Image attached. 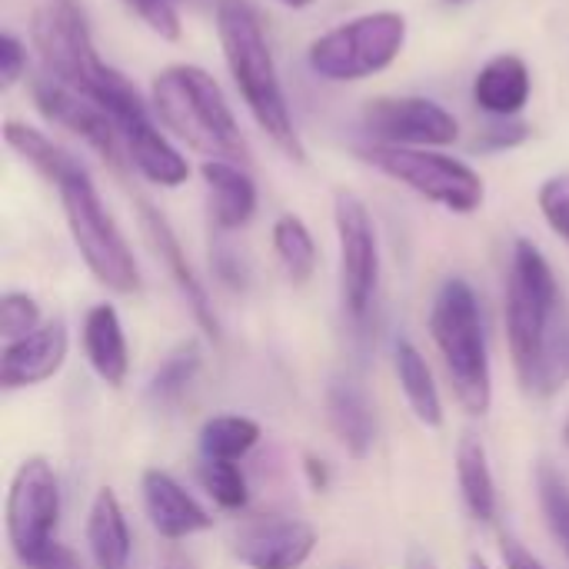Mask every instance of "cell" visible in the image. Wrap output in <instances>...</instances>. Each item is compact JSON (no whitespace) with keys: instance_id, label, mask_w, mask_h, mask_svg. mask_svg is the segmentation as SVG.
Here are the masks:
<instances>
[{"instance_id":"cell-16","label":"cell","mask_w":569,"mask_h":569,"mask_svg":"<svg viewBox=\"0 0 569 569\" xmlns=\"http://www.w3.org/2000/svg\"><path fill=\"white\" fill-rule=\"evenodd\" d=\"M140 493H143V510H147L150 527L167 543L190 540V537L210 530V523H213L207 517V510L167 470H157V467L143 470Z\"/></svg>"},{"instance_id":"cell-22","label":"cell","mask_w":569,"mask_h":569,"mask_svg":"<svg viewBox=\"0 0 569 569\" xmlns=\"http://www.w3.org/2000/svg\"><path fill=\"white\" fill-rule=\"evenodd\" d=\"M123 150L130 167L157 187H180L190 177L187 157L170 143V137L157 127V120H147L130 133H123Z\"/></svg>"},{"instance_id":"cell-27","label":"cell","mask_w":569,"mask_h":569,"mask_svg":"<svg viewBox=\"0 0 569 569\" xmlns=\"http://www.w3.org/2000/svg\"><path fill=\"white\" fill-rule=\"evenodd\" d=\"M260 443V423L240 413L210 417L200 427V457L203 460H227L240 463Z\"/></svg>"},{"instance_id":"cell-40","label":"cell","mask_w":569,"mask_h":569,"mask_svg":"<svg viewBox=\"0 0 569 569\" xmlns=\"http://www.w3.org/2000/svg\"><path fill=\"white\" fill-rule=\"evenodd\" d=\"M407 569H440V567H437V560H433L423 547H410V553H407Z\"/></svg>"},{"instance_id":"cell-20","label":"cell","mask_w":569,"mask_h":569,"mask_svg":"<svg viewBox=\"0 0 569 569\" xmlns=\"http://www.w3.org/2000/svg\"><path fill=\"white\" fill-rule=\"evenodd\" d=\"M533 93V77L523 57L517 53H500L480 67L473 77V103L500 120H513Z\"/></svg>"},{"instance_id":"cell-29","label":"cell","mask_w":569,"mask_h":569,"mask_svg":"<svg viewBox=\"0 0 569 569\" xmlns=\"http://www.w3.org/2000/svg\"><path fill=\"white\" fill-rule=\"evenodd\" d=\"M203 490L210 493V500L220 507V510H230V513H240L247 510L250 503V487H247V477L237 463H227V460H203L200 470H197Z\"/></svg>"},{"instance_id":"cell-1","label":"cell","mask_w":569,"mask_h":569,"mask_svg":"<svg viewBox=\"0 0 569 569\" xmlns=\"http://www.w3.org/2000/svg\"><path fill=\"white\" fill-rule=\"evenodd\" d=\"M503 317L517 380L533 397H553L569 380V333L557 323L560 287L553 267L530 240L513 243Z\"/></svg>"},{"instance_id":"cell-26","label":"cell","mask_w":569,"mask_h":569,"mask_svg":"<svg viewBox=\"0 0 569 569\" xmlns=\"http://www.w3.org/2000/svg\"><path fill=\"white\" fill-rule=\"evenodd\" d=\"M200 367H203V350H200V343H197V340L177 343V347L157 363V370H153V377H150V383H147V400H150L153 407H173V403L190 390V383L197 380Z\"/></svg>"},{"instance_id":"cell-17","label":"cell","mask_w":569,"mask_h":569,"mask_svg":"<svg viewBox=\"0 0 569 569\" xmlns=\"http://www.w3.org/2000/svg\"><path fill=\"white\" fill-rule=\"evenodd\" d=\"M80 343L97 380L120 390L130 377V347H127V333L113 303H97L87 310Z\"/></svg>"},{"instance_id":"cell-35","label":"cell","mask_w":569,"mask_h":569,"mask_svg":"<svg viewBox=\"0 0 569 569\" xmlns=\"http://www.w3.org/2000/svg\"><path fill=\"white\" fill-rule=\"evenodd\" d=\"M213 273L230 290H247V283H250V270L233 247H213Z\"/></svg>"},{"instance_id":"cell-45","label":"cell","mask_w":569,"mask_h":569,"mask_svg":"<svg viewBox=\"0 0 569 569\" xmlns=\"http://www.w3.org/2000/svg\"><path fill=\"white\" fill-rule=\"evenodd\" d=\"M450 3H463V0H450Z\"/></svg>"},{"instance_id":"cell-36","label":"cell","mask_w":569,"mask_h":569,"mask_svg":"<svg viewBox=\"0 0 569 569\" xmlns=\"http://www.w3.org/2000/svg\"><path fill=\"white\" fill-rule=\"evenodd\" d=\"M527 137H530V127H527V123H510V120H503V123H497V127H487L483 137L477 140V147H480V150H510V147H520Z\"/></svg>"},{"instance_id":"cell-43","label":"cell","mask_w":569,"mask_h":569,"mask_svg":"<svg viewBox=\"0 0 569 569\" xmlns=\"http://www.w3.org/2000/svg\"><path fill=\"white\" fill-rule=\"evenodd\" d=\"M470 569H490V567H487V563H483L480 557H470Z\"/></svg>"},{"instance_id":"cell-28","label":"cell","mask_w":569,"mask_h":569,"mask_svg":"<svg viewBox=\"0 0 569 569\" xmlns=\"http://www.w3.org/2000/svg\"><path fill=\"white\" fill-rule=\"evenodd\" d=\"M270 237H273V253H277L283 273L293 283H307L317 273V260H320L310 227L297 213H280L273 220Z\"/></svg>"},{"instance_id":"cell-19","label":"cell","mask_w":569,"mask_h":569,"mask_svg":"<svg viewBox=\"0 0 569 569\" xmlns=\"http://www.w3.org/2000/svg\"><path fill=\"white\" fill-rule=\"evenodd\" d=\"M323 410L340 447L353 460H367L377 443V413L367 390L353 380H333L323 393Z\"/></svg>"},{"instance_id":"cell-6","label":"cell","mask_w":569,"mask_h":569,"mask_svg":"<svg viewBox=\"0 0 569 569\" xmlns=\"http://www.w3.org/2000/svg\"><path fill=\"white\" fill-rule=\"evenodd\" d=\"M57 193L63 203V217H67L73 247H77L80 260L87 263V270L97 277V283H103L107 290L123 293V297L137 293L140 290V267L133 260L127 237L120 233V227L107 213L87 167L77 163L57 183Z\"/></svg>"},{"instance_id":"cell-2","label":"cell","mask_w":569,"mask_h":569,"mask_svg":"<svg viewBox=\"0 0 569 569\" xmlns=\"http://www.w3.org/2000/svg\"><path fill=\"white\" fill-rule=\"evenodd\" d=\"M33 43L43 73L107 110L120 130V140L127 130L153 120V107L143 103L140 90L97 53L90 23L77 0H47L33 17Z\"/></svg>"},{"instance_id":"cell-8","label":"cell","mask_w":569,"mask_h":569,"mask_svg":"<svg viewBox=\"0 0 569 569\" xmlns=\"http://www.w3.org/2000/svg\"><path fill=\"white\" fill-rule=\"evenodd\" d=\"M403 43L407 17L397 10H373L320 33L307 50V63L330 83L367 80L387 70L400 57Z\"/></svg>"},{"instance_id":"cell-10","label":"cell","mask_w":569,"mask_h":569,"mask_svg":"<svg viewBox=\"0 0 569 569\" xmlns=\"http://www.w3.org/2000/svg\"><path fill=\"white\" fill-rule=\"evenodd\" d=\"M333 227L340 247V303L353 323H363L373 310L380 287V240L367 203L350 193H333Z\"/></svg>"},{"instance_id":"cell-9","label":"cell","mask_w":569,"mask_h":569,"mask_svg":"<svg viewBox=\"0 0 569 569\" xmlns=\"http://www.w3.org/2000/svg\"><path fill=\"white\" fill-rule=\"evenodd\" d=\"M7 540L13 557L30 567L53 540L60 523V483L47 457H27L7 490Z\"/></svg>"},{"instance_id":"cell-34","label":"cell","mask_w":569,"mask_h":569,"mask_svg":"<svg viewBox=\"0 0 569 569\" xmlns=\"http://www.w3.org/2000/svg\"><path fill=\"white\" fill-rule=\"evenodd\" d=\"M23 77H27V43L13 30H3L0 33V87L10 90Z\"/></svg>"},{"instance_id":"cell-12","label":"cell","mask_w":569,"mask_h":569,"mask_svg":"<svg viewBox=\"0 0 569 569\" xmlns=\"http://www.w3.org/2000/svg\"><path fill=\"white\" fill-rule=\"evenodd\" d=\"M363 127L373 143L447 147L460 137L457 117L430 97H377L363 107Z\"/></svg>"},{"instance_id":"cell-42","label":"cell","mask_w":569,"mask_h":569,"mask_svg":"<svg viewBox=\"0 0 569 569\" xmlns=\"http://www.w3.org/2000/svg\"><path fill=\"white\" fill-rule=\"evenodd\" d=\"M277 3H283V7H293V10H303V7H310L313 0H277Z\"/></svg>"},{"instance_id":"cell-15","label":"cell","mask_w":569,"mask_h":569,"mask_svg":"<svg viewBox=\"0 0 569 569\" xmlns=\"http://www.w3.org/2000/svg\"><path fill=\"white\" fill-rule=\"evenodd\" d=\"M70 353V333L63 320H50L23 340H13L0 353V387L27 390L57 377Z\"/></svg>"},{"instance_id":"cell-21","label":"cell","mask_w":569,"mask_h":569,"mask_svg":"<svg viewBox=\"0 0 569 569\" xmlns=\"http://www.w3.org/2000/svg\"><path fill=\"white\" fill-rule=\"evenodd\" d=\"M87 547L97 569H130L133 557V537L127 513L120 507V497L103 487L97 490L90 513H87Z\"/></svg>"},{"instance_id":"cell-13","label":"cell","mask_w":569,"mask_h":569,"mask_svg":"<svg viewBox=\"0 0 569 569\" xmlns=\"http://www.w3.org/2000/svg\"><path fill=\"white\" fill-rule=\"evenodd\" d=\"M320 537L317 527L297 517H267L240 527L233 537V557L247 569H303Z\"/></svg>"},{"instance_id":"cell-41","label":"cell","mask_w":569,"mask_h":569,"mask_svg":"<svg viewBox=\"0 0 569 569\" xmlns=\"http://www.w3.org/2000/svg\"><path fill=\"white\" fill-rule=\"evenodd\" d=\"M157 569H193V560H190V557H183L180 550H167V553L160 557Z\"/></svg>"},{"instance_id":"cell-18","label":"cell","mask_w":569,"mask_h":569,"mask_svg":"<svg viewBox=\"0 0 569 569\" xmlns=\"http://www.w3.org/2000/svg\"><path fill=\"white\" fill-rule=\"evenodd\" d=\"M200 177L210 193V217L217 230H243L257 213V183L250 170L233 160H203Z\"/></svg>"},{"instance_id":"cell-23","label":"cell","mask_w":569,"mask_h":569,"mask_svg":"<svg viewBox=\"0 0 569 569\" xmlns=\"http://www.w3.org/2000/svg\"><path fill=\"white\" fill-rule=\"evenodd\" d=\"M457 487L463 497V507L477 523L497 520V480L490 470L487 443L477 433H463L457 443Z\"/></svg>"},{"instance_id":"cell-3","label":"cell","mask_w":569,"mask_h":569,"mask_svg":"<svg viewBox=\"0 0 569 569\" xmlns=\"http://www.w3.org/2000/svg\"><path fill=\"white\" fill-rule=\"evenodd\" d=\"M217 37L227 70L253 113L257 127L297 163L307 160V147L297 133L273 50L263 33V20L250 0H217Z\"/></svg>"},{"instance_id":"cell-38","label":"cell","mask_w":569,"mask_h":569,"mask_svg":"<svg viewBox=\"0 0 569 569\" xmlns=\"http://www.w3.org/2000/svg\"><path fill=\"white\" fill-rule=\"evenodd\" d=\"M27 569H83V563H80V557L70 547H63V543L53 540Z\"/></svg>"},{"instance_id":"cell-39","label":"cell","mask_w":569,"mask_h":569,"mask_svg":"<svg viewBox=\"0 0 569 569\" xmlns=\"http://www.w3.org/2000/svg\"><path fill=\"white\" fill-rule=\"evenodd\" d=\"M303 470H307V480H310V487H313L317 493L330 487V470H327V463H323V460L307 457V460H303Z\"/></svg>"},{"instance_id":"cell-11","label":"cell","mask_w":569,"mask_h":569,"mask_svg":"<svg viewBox=\"0 0 569 569\" xmlns=\"http://www.w3.org/2000/svg\"><path fill=\"white\" fill-rule=\"evenodd\" d=\"M30 97H33V107L57 127L70 130L73 137H80L110 170L123 173L130 167L127 160V150H123V140H120V130L117 123L110 120L107 110H100L90 97L77 93L73 87L53 80L50 73L40 70V77L30 80Z\"/></svg>"},{"instance_id":"cell-24","label":"cell","mask_w":569,"mask_h":569,"mask_svg":"<svg viewBox=\"0 0 569 569\" xmlns=\"http://www.w3.org/2000/svg\"><path fill=\"white\" fill-rule=\"evenodd\" d=\"M393 370H397V383H400L413 417L427 430H440L447 413H443V400H440V390H437L427 357L410 340H397L393 343Z\"/></svg>"},{"instance_id":"cell-32","label":"cell","mask_w":569,"mask_h":569,"mask_svg":"<svg viewBox=\"0 0 569 569\" xmlns=\"http://www.w3.org/2000/svg\"><path fill=\"white\" fill-rule=\"evenodd\" d=\"M537 203H540V213L550 223V230L569 243V173L543 180Z\"/></svg>"},{"instance_id":"cell-5","label":"cell","mask_w":569,"mask_h":569,"mask_svg":"<svg viewBox=\"0 0 569 569\" xmlns=\"http://www.w3.org/2000/svg\"><path fill=\"white\" fill-rule=\"evenodd\" d=\"M433 347L440 350L450 390L470 417H487L493 407V367L483 327V307L470 280L447 277L427 317Z\"/></svg>"},{"instance_id":"cell-44","label":"cell","mask_w":569,"mask_h":569,"mask_svg":"<svg viewBox=\"0 0 569 569\" xmlns=\"http://www.w3.org/2000/svg\"><path fill=\"white\" fill-rule=\"evenodd\" d=\"M190 3H203V0H190Z\"/></svg>"},{"instance_id":"cell-7","label":"cell","mask_w":569,"mask_h":569,"mask_svg":"<svg viewBox=\"0 0 569 569\" xmlns=\"http://www.w3.org/2000/svg\"><path fill=\"white\" fill-rule=\"evenodd\" d=\"M363 163L380 170L383 177L410 187L417 197L450 210V213H477L483 207L487 187L483 177L437 147H397V143H370L357 150Z\"/></svg>"},{"instance_id":"cell-25","label":"cell","mask_w":569,"mask_h":569,"mask_svg":"<svg viewBox=\"0 0 569 569\" xmlns=\"http://www.w3.org/2000/svg\"><path fill=\"white\" fill-rule=\"evenodd\" d=\"M3 140H7V147L23 160V163H30L47 183H60L80 160L77 157H70L60 143H53L47 133H40V130H33V127H27V123H20V120H7L3 123Z\"/></svg>"},{"instance_id":"cell-31","label":"cell","mask_w":569,"mask_h":569,"mask_svg":"<svg viewBox=\"0 0 569 569\" xmlns=\"http://www.w3.org/2000/svg\"><path fill=\"white\" fill-rule=\"evenodd\" d=\"M40 327H43V323H40V303H37L30 293H23V290H7V293L0 297V333H3L7 343L23 340V337H30V333L40 330Z\"/></svg>"},{"instance_id":"cell-33","label":"cell","mask_w":569,"mask_h":569,"mask_svg":"<svg viewBox=\"0 0 569 569\" xmlns=\"http://www.w3.org/2000/svg\"><path fill=\"white\" fill-rule=\"evenodd\" d=\"M157 37L180 40V13L173 0H123Z\"/></svg>"},{"instance_id":"cell-14","label":"cell","mask_w":569,"mask_h":569,"mask_svg":"<svg viewBox=\"0 0 569 569\" xmlns=\"http://www.w3.org/2000/svg\"><path fill=\"white\" fill-rule=\"evenodd\" d=\"M137 217H140V230L147 237V243L153 247V253L160 257V263L167 267L170 280L177 283L183 303L190 307L193 320L200 323V330L210 337V340H223V330H220V320H217V310L210 303V293L203 287V280L197 277L193 263L187 260V250L180 247V237L173 233L170 220L147 200H137Z\"/></svg>"},{"instance_id":"cell-30","label":"cell","mask_w":569,"mask_h":569,"mask_svg":"<svg viewBox=\"0 0 569 569\" xmlns=\"http://www.w3.org/2000/svg\"><path fill=\"white\" fill-rule=\"evenodd\" d=\"M537 493H540V507L547 517V527L553 533V540L563 547L569 560V487L567 480L553 470V467H540L537 470Z\"/></svg>"},{"instance_id":"cell-37","label":"cell","mask_w":569,"mask_h":569,"mask_svg":"<svg viewBox=\"0 0 569 569\" xmlns=\"http://www.w3.org/2000/svg\"><path fill=\"white\" fill-rule=\"evenodd\" d=\"M500 557H503V567L507 569H547V563L537 553H530L513 533L500 537Z\"/></svg>"},{"instance_id":"cell-4","label":"cell","mask_w":569,"mask_h":569,"mask_svg":"<svg viewBox=\"0 0 569 569\" xmlns=\"http://www.w3.org/2000/svg\"><path fill=\"white\" fill-rule=\"evenodd\" d=\"M150 107L163 130L207 160H233L250 167V143L220 90L197 63H170L150 83Z\"/></svg>"}]
</instances>
